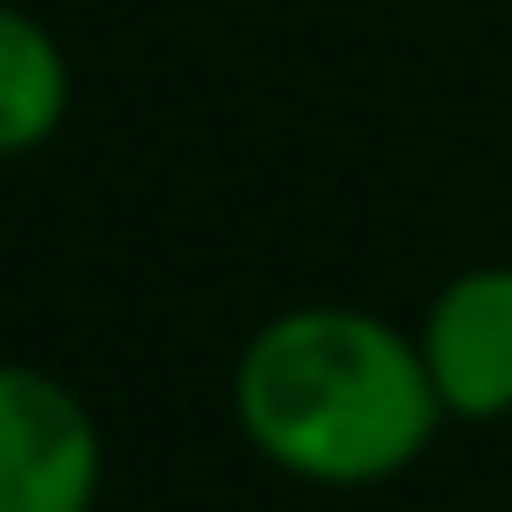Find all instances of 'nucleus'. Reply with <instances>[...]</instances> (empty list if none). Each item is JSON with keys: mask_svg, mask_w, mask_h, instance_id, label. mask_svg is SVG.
Listing matches in <instances>:
<instances>
[{"mask_svg": "<svg viewBox=\"0 0 512 512\" xmlns=\"http://www.w3.org/2000/svg\"><path fill=\"white\" fill-rule=\"evenodd\" d=\"M226 407L241 445L309 490L400 482L445 430L415 332L362 302L272 309L241 339Z\"/></svg>", "mask_w": 512, "mask_h": 512, "instance_id": "obj_1", "label": "nucleus"}, {"mask_svg": "<svg viewBox=\"0 0 512 512\" xmlns=\"http://www.w3.org/2000/svg\"><path fill=\"white\" fill-rule=\"evenodd\" d=\"M106 430L68 377L0 362V512H98Z\"/></svg>", "mask_w": 512, "mask_h": 512, "instance_id": "obj_2", "label": "nucleus"}, {"mask_svg": "<svg viewBox=\"0 0 512 512\" xmlns=\"http://www.w3.org/2000/svg\"><path fill=\"white\" fill-rule=\"evenodd\" d=\"M415 347L437 384L445 422H475V430L512 422V264L505 256L460 264L422 302Z\"/></svg>", "mask_w": 512, "mask_h": 512, "instance_id": "obj_3", "label": "nucleus"}, {"mask_svg": "<svg viewBox=\"0 0 512 512\" xmlns=\"http://www.w3.org/2000/svg\"><path fill=\"white\" fill-rule=\"evenodd\" d=\"M76 68L68 46L16 0H0V159H31L68 128Z\"/></svg>", "mask_w": 512, "mask_h": 512, "instance_id": "obj_4", "label": "nucleus"}]
</instances>
